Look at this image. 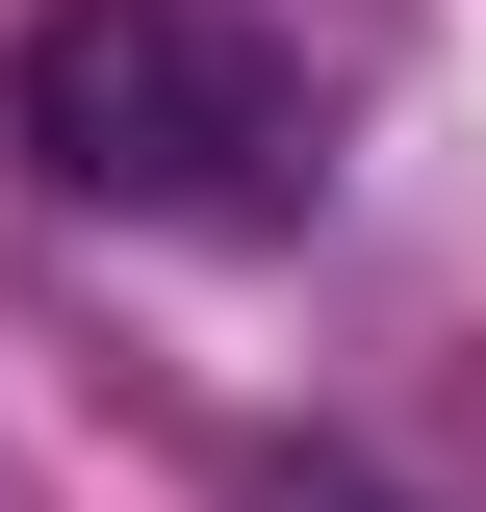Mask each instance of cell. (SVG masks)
<instances>
[{"label": "cell", "instance_id": "obj_1", "mask_svg": "<svg viewBox=\"0 0 486 512\" xmlns=\"http://www.w3.org/2000/svg\"><path fill=\"white\" fill-rule=\"evenodd\" d=\"M0 103H26V180L52 205H154V231H282L333 180L307 154V77L256 52L231 0H52L0 52Z\"/></svg>", "mask_w": 486, "mask_h": 512}]
</instances>
